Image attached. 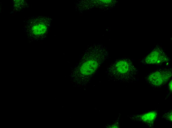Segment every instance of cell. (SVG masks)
Listing matches in <instances>:
<instances>
[{
    "label": "cell",
    "mask_w": 172,
    "mask_h": 128,
    "mask_svg": "<svg viewBox=\"0 0 172 128\" xmlns=\"http://www.w3.org/2000/svg\"><path fill=\"white\" fill-rule=\"evenodd\" d=\"M108 70L112 72L117 80L133 82L137 80L138 70L132 61L123 58L115 60L109 66Z\"/></svg>",
    "instance_id": "6da1fadb"
},
{
    "label": "cell",
    "mask_w": 172,
    "mask_h": 128,
    "mask_svg": "<svg viewBox=\"0 0 172 128\" xmlns=\"http://www.w3.org/2000/svg\"><path fill=\"white\" fill-rule=\"evenodd\" d=\"M172 76L171 68H162L152 72L146 76L145 80L151 86L158 87L166 84Z\"/></svg>",
    "instance_id": "7a4b0ae2"
},
{
    "label": "cell",
    "mask_w": 172,
    "mask_h": 128,
    "mask_svg": "<svg viewBox=\"0 0 172 128\" xmlns=\"http://www.w3.org/2000/svg\"><path fill=\"white\" fill-rule=\"evenodd\" d=\"M161 50L153 51L143 59L141 62L144 65H158L169 62V58Z\"/></svg>",
    "instance_id": "3957f363"
},
{
    "label": "cell",
    "mask_w": 172,
    "mask_h": 128,
    "mask_svg": "<svg viewBox=\"0 0 172 128\" xmlns=\"http://www.w3.org/2000/svg\"><path fill=\"white\" fill-rule=\"evenodd\" d=\"M104 61L99 59L88 60L81 66L80 69L81 73L86 76L93 74L99 68Z\"/></svg>",
    "instance_id": "277c9868"
},
{
    "label": "cell",
    "mask_w": 172,
    "mask_h": 128,
    "mask_svg": "<svg viewBox=\"0 0 172 128\" xmlns=\"http://www.w3.org/2000/svg\"><path fill=\"white\" fill-rule=\"evenodd\" d=\"M157 115L156 111H152L143 114L133 115L131 118L135 122H141L151 127H153Z\"/></svg>",
    "instance_id": "5b68a950"
},
{
    "label": "cell",
    "mask_w": 172,
    "mask_h": 128,
    "mask_svg": "<svg viewBox=\"0 0 172 128\" xmlns=\"http://www.w3.org/2000/svg\"><path fill=\"white\" fill-rule=\"evenodd\" d=\"M47 30L46 25L39 23L34 25L32 28V33L35 35H40L44 34Z\"/></svg>",
    "instance_id": "8992f818"
},
{
    "label": "cell",
    "mask_w": 172,
    "mask_h": 128,
    "mask_svg": "<svg viewBox=\"0 0 172 128\" xmlns=\"http://www.w3.org/2000/svg\"><path fill=\"white\" fill-rule=\"evenodd\" d=\"M172 110L165 113L163 117L165 119L171 122L172 121Z\"/></svg>",
    "instance_id": "52a82bcc"
},
{
    "label": "cell",
    "mask_w": 172,
    "mask_h": 128,
    "mask_svg": "<svg viewBox=\"0 0 172 128\" xmlns=\"http://www.w3.org/2000/svg\"><path fill=\"white\" fill-rule=\"evenodd\" d=\"M172 80H171L169 82V90L171 92H172Z\"/></svg>",
    "instance_id": "ba28073f"
}]
</instances>
